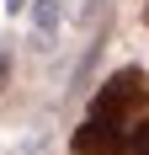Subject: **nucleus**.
<instances>
[{
	"instance_id": "obj_1",
	"label": "nucleus",
	"mask_w": 149,
	"mask_h": 155,
	"mask_svg": "<svg viewBox=\"0 0 149 155\" xmlns=\"http://www.w3.org/2000/svg\"><path fill=\"white\" fill-rule=\"evenodd\" d=\"M144 112H149V80H144V70H117V75L96 91V102H90V118H112V123H133Z\"/></svg>"
},
{
	"instance_id": "obj_2",
	"label": "nucleus",
	"mask_w": 149,
	"mask_h": 155,
	"mask_svg": "<svg viewBox=\"0 0 149 155\" xmlns=\"http://www.w3.org/2000/svg\"><path fill=\"white\" fill-rule=\"evenodd\" d=\"M128 123H112V118H85L74 128V155H122L128 150Z\"/></svg>"
},
{
	"instance_id": "obj_3",
	"label": "nucleus",
	"mask_w": 149,
	"mask_h": 155,
	"mask_svg": "<svg viewBox=\"0 0 149 155\" xmlns=\"http://www.w3.org/2000/svg\"><path fill=\"white\" fill-rule=\"evenodd\" d=\"M128 155H149V118L133 128V139H128Z\"/></svg>"
},
{
	"instance_id": "obj_4",
	"label": "nucleus",
	"mask_w": 149,
	"mask_h": 155,
	"mask_svg": "<svg viewBox=\"0 0 149 155\" xmlns=\"http://www.w3.org/2000/svg\"><path fill=\"white\" fill-rule=\"evenodd\" d=\"M53 21H59V0H43V5H37V27H53Z\"/></svg>"
},
{
	"instance_id": "obj_5",
	"label": "nucleus",
	"mask_w": 149,
	"mask_h": 155,
	"mask_svg": "<svg viewBox=\"0 0 149 155\" xmlns=\"http://www.w3.org/2000/svg\"><path fill=\"white\" fill-rule=\"evenodd\" d=\"M21 5H27V0H5V11H11V16H16V11H21Z\"/></svg>"
},
{
	"instance_id": "obj_6",
	"label": "nucleus",
	"mask_w": 149,
	"mask_h": 155,
	"mask_svg": "<svg viewBox=\"0 0 149 155\" xmlns=\"http://www.w3.org/2000/svg\"><path fill=\"white\" fill-rule=\"evenodd\" d=\"M0 86H5V54H0Z\"/></svg>"
}]
</instances>
